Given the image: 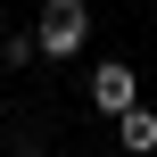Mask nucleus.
<instances>
[{
  "instance_id": "f257e3e1",
  "label": "nucleus",
  "mask_w": 157,
  "mask_h": 157,
  "mask_svg": "<svg viewBox=\"0 0 157 157\" xmlns=\"http://www.w3.org/2000/svg\"><path fill=\"white\" fill-rule=\"evenodd\" d=\"M33 41H41V58H75V50L91 41V8H83V0H41Z\"/></svg>"
},
{
  "instance_id": "7ed1b4c3",
  "label": "nucleus",
  "mask_w": 157,
  "mask_h": 157,
  "mask_svg": "<svg viewBox=\"0 0 157 157\" xmlns=\"http://www.w3.org/2000/svg\"><path fill=\"white\" fill-rule=\"evenodd\" d=\"M116 141H124L132 157H149V149H157V108H141V99H132V108L116 116Z\"/></svg>"
},
{
  "instance_id": "20e7f679",
  "label": "nucleus",
  "mask_w": 157,
  "mask_h": 157,
  "mask_svg": "<svg viewBox=\"0 0 157 157\" xmlns=\"http://www.w3.org/2000/svg\"><path fill=\"white\" fill-rule=\"evenodd\" d=\"M33 58H41L33 33H0V66H33Z\"/></svg>"
},
{
  "instance_id": "f03ea898",
  "label": "nucleus",
  "mask_w": 157,
  "mask_h": 157,
  "mask_svg": "<svg viewBox=\"0 0 157 157\" xmlns=\"http://www.w3.org/2000/svg\"><path fill=\"white\" fill-rule=\"evenodd\" d=\"M91 108L124 116V108H132V66H91Z\"/></svg>"
}]
</instances>
